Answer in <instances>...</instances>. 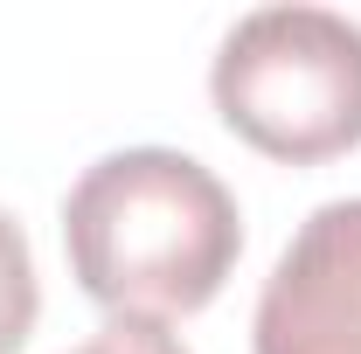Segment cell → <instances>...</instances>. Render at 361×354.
I'll return each instance as SVG.
<instances>
[{"label":"cell","instance_id":"obj_4","mask_svg":"<svg viewBox=\"0 0 361 354\" xmlns=\"http://www.w3.org/2000/svg\"><path fill=\"white\" fill-rule=\"evenodd\" d=\"M35 312H42V285H35L28 236L0 209V354H21V341L35 334Z\"/></svg>","mask_w":361,"mask_h":354},{"label":"cell","instance_id":"obj_1","mask_svg":"<svg viewBox=\"0 0 361 354\" xmlns=\"http://www.w3.org/2000/svg\"><path fill=\"white\" fill-rule=\"evenodd\" d=\"M63 250L111 319H180L229 285L243 216L195 153L126 146L90 160L63 195Z\"/></svg>","mask_w":361,"mask_h":354},{"label":"cell","instance_id":"obj_2","mask_svg":"<svg viewBox=\"0 0 361 354\" xmlns=\"http://www.w3.org/2000/svg\"><path fill=\"white\" fill-rule=\"evenodd\" d=\"M209 97L236 139L285 167L361 146V21L334 7H250L209 63Z\"/></svg>","mask_w":361,"mask_h":354},{"label":"cell","instance_id":"obj_3","mask_svg":"<svg viewBox=\"0 0 361 354\" xmlns=\"http://www.w3.org/2000/svg\"><path fill=\"white\" fill-rule=\"evenodd\" d=\"M257 354H361V195L319 202L271 264L250 319Z\"/></svg>","mask_w":361,"mask_h":354},{"label":"cell","instance_id":"obj_5","mask_svg":"<svg viewBox=\"0 0 361 354\" xmlns=\"http://www.w3.org/2000/svg\"><path fill=\"white\" fill-rule=\"evenodd\" d=\"M77 354H188V341L167 334V319H104Z\"/></svg>","mask_w":361,"mask_h":354}]
</instances>
